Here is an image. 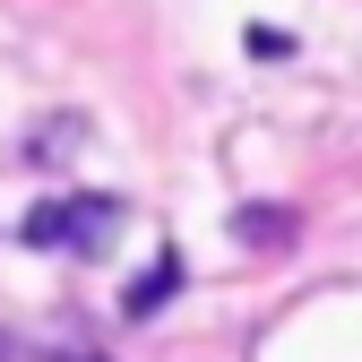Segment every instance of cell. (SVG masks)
<instances>
[{
    "label": "cell",
    "instance_id": "cell-5",
    "mask_svg": "<svg viewBox=\"0 0 362 362\" xmlns=\"http://www.w3.org/2000/svg\"><path fill=\"white\" fill-rule=\"evenodd\" d=\"M43 362H95V354H43Z\"/></svg>",
    "mask_w": 362,
    "mask_h": 362
},
{
    "label": "cell",
    "instance_id": "cell-2",
    "mask_svg": "<svg viewBox=\"0 0 362 362\" xmlns=\"http://www.w3.org/2000/svg\"><path fill=\"white\" fill-rule=\"evenodd\" d=\"M173 285H181V250H164V259L147 267V276H139V285H129V302H121V310H129V320H156V310H164V293H173Z\"/></svg>",
    "mask_w": 362,
    "mask_h": 362
},
{
    "label": "cell",
    "instance_id": "cell-3",
    "mask_svg": "<svg viewBox=\"0 0 362 362\" xmlns=\"http://www.w3.org/2000/svg\"><path fill=\"white\" fill-rule=\"evenodd\" d=\"M233 233L259 242V250H276V242L293 233V207H242V216H233Z\"/></svg>",
    "mask_w": 362,
    "mask_h": 362
},
{
    "label": "cell",
    "instance_id": "cell-6",
    "mask_svg": "<svg viewBox=\"0 0 362 362\" xmlns=\"http://www.w3.org/2000/svg\"><path fill=\"white\" fill-rule=\"evenodd\" d=\"M0 354H9V345H0Z\"/></svg>",
    "mask_w": 362,
    "mask_h": 362
},
{
    "label": "cell",
    "instance_id": "cell-4",
    "mask_svg": "<svg viewBox=\"0 0 362 362\" xmlns=\"http://www.w3.org/2000/svg\"><path fill=\"white\" fill-rule=\"evenodd\" d=\"M242 43H250L259 61H285V52H293V35H285V26H242Z\"/></svg>",
    "mask_w": 362,
    "mask_h": 362
},
{
    "label": "cell",
    "instance_id": "cell-1",
    "mask_svg": "<svg viewBox=\"0 0 362 362\" xmlns=\"http://www.w3.org/2000/svg\"><path fill=\"white\" fill-rule=\"evenodd\" d=\"M18 233H26L35 250L104 259V250H112V233H121V199H104V190H78V199H43V207H26V224H18Z\"/></svg>",
    "mask_w": 362,
    "mask_h": 362
}]
</instances>
